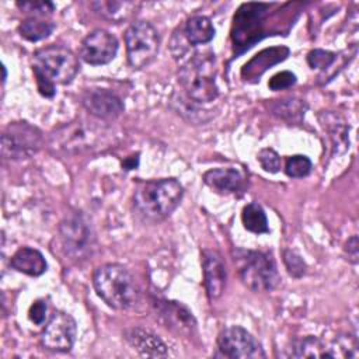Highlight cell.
Instances as JSON below:
<instances>
[{"instance_id": "obj_6", "label": "cell", "mask_w": 359, "mask_h": 359, "mask_svg": "<svg viewBox=\"0 0 359 359\" xmlns=\"http://www.w3.org/2000/svg\"><path fill=\"white\" fill-rule=\"evenodd\" d=\"M34 74L46 79L52 84H67L79 72V59L67 48L50 45L34 55Z\"/></svg>"}, {"instance_id": "obj_1", "label": "cell", "mask_w": 359, "mask_h": 359, "mask_svg": "<svg viewBox=\"0 0 359 359\" xmlns=\"http://www.w3.org/2000/svg\"><path fill=\"white\" fill-rule=\"evenodd\" d=\"M184 195L182 185L175 178L150 180L140 182L133 194L135 209L149 220L170 216Z\"/></svg>"}, {"instance_id": "obj_10", "label": "cell", "mask_w": 359, "mask_h": 359, "mask_svg": "<svg viewBox=\"0 0 359 359\" xmlns=\"http://www.w3.org/2000/svg\"><path fill=\"white\" fill-rule=\"evenodd\" d=\"M219 351L231 359L265 358L259 342L243 327L231 325L224 328L217 338Z\"/></svg>"}, {"instance_id": "obj_25", "label": "cell", "mask_w": 359, "mask_h": 359, "mask_svg": "<svg viewBox=\"0 0 359 359\" xmlns=\"http://www.w3.org/2000/svg\"><path fill=\"white\" fill-rule=\"evenodd\" d=\"M306 104L302 100L296 98H285V100H276L271 104V109L275 115L280 116L282 119L290 121V122H300L304 116Z\"/></svg>"}, {"instance_id": "obj_33", "label": "cell", "mask_w": 359, "mask_h": 359, "mask_svg": "<svg viewBox=\"0 0 359 359\" xmlns=\"http://www.w3.org/2000/svg\"><path fill=\"white\" fill-rule=\"evenodd\" d=\"M46 311H48L46 303L43 300H35L29 307L28 317L32 323H35L36 325H41L46 318Z\"/></svg>"}, {"instance_id": "obj_8", "label": "cell", "mask_w": 359, "mask_h": 359, "mask_svg": "<svg viewBox=\"0 0 359 359\" xmlns=\"http://www.w3.org/2000/svg\"><path fill=\"white\" fill-rule=\"evenodd\" d=\"M272 4L261 3H245L233 18L231 38L234 48H238L237 55L251 48L264 35V20L265 14Z\"/></svg>"}, {"instance_id": "obj_14", "label": "cell", "mask_w": 359, "mask_h": 359, "mask_svg": "<svg viewBox=\"0 0 359 359\" xmlns=\"http://www.w3.org/2000/svg\"><path fill=\"white\" fill-rule=\"evenodd\" d=\"M81 105L97 119H115L125 107L122 100L107 88H87L81 94Z\"/></svg>"}, {"instance_id": "obj_13", "label": "cell", "mask_w": 359, "mask_h": 359, "mask_svg": "<svg viewBox=\"0 0 359 359\" xmlns=\"http://www.w3.org/2000/svg\"><path fill=\"white\" fill-rule=\"evenodd\" d=\"M60 237L69 255L83 257L93 244L91 229L81 215H72L60 223Z\"/></svg>"}, {"instance_id": "obj_16", "label": "cell", "mask_w": 359, "mask_h": 359, "mask_svg": "<svg viewBox=\"0 0 359 359\" xmlns=\"http://www.w3.org/2000/svg\"><path fill=\"white\" fill-rule=\"evenodd\" d=\"M125 338L129 345L143 356L160 358L168 355V346L165 345V342L149 330L132 327L125 331Z\"/></svg>"}, {"instance_id": "obj_22", "label": "cell", "mask_w": 359, "mask_h": 359, "mask_svg": "<svg viewBox=\"0 0 359 359\" xmlns=\"http://www.w3.org/2000/svg\"><path fill=\"white\" fill-rule=\"evenodd\" d=\"M91 7L94 11L111 21L119 22L129 18L137 7V3L133 1H116V0H101L93 1Z\"/></svg>"}, {"instance_id": "obj_20", "label": "cell", "mask_w": 359, "mask_h": 359, "mask_svg": "<svg viewBox=\"0 0 359 359\" xmlns=\"http://www.w3.org/2000/svg\"><path fill=\"white\" fill-rule=\"evenodd\" d=\"M289 55L287 48H271L259 52L252 57L243 69V76L245 80L259 77L268 67L276 65L278 62L283 60Z\"/></svg>"}, {"instance_id": "obj_2", "label": "cell", "mask_w": 359, "mask_h": 359, "mask_svg": "<svg viewBox=\"0 0 359 359\" xmlns=\"http://www.w3.org/2000/svg\"><path fill=\"white\" fill-rule=\"evenodd\" d=\"M93 285L97 294L116 310L133 307L140 297V289L133 275L119 264L98 266L93 275Z\"/></svg>"}, {"instance_id": "obj_28", "label": "cell", "mask_w": 359, "mask_h": 359, "mask_svg": "<svg viewBox=\"0 0 359 359\" xmlns=\"http://www.w3.org/2000/svg\"><path fill=\"white\" fill-rule=\"evenodd\" d=\"M335 57L337 55L334 52L324 49H313L307 55V63L313 69H327L334 63Z\"/></svg>"}, {"instance_id": "obj_24", "label": "cell", "mask_w": 359, "mask_h": 359, "mask_svg": "<svg viewBox=\"0 0 359 359\" xmlns=\"http://www.w3.org/2000/svg\"><path fill=\"white\" fill-rule=\"evenodd\" d=\"M241 220H243L244 227L251 233L262 234V233L269 231L266 215H265L262 206L258 205L257 202H251L244 206L243 213H241Z\"/></svg>"}, {"instance_id": "obj_19", "label": "cell", "mask_w": 359, "mask_h": 359, "mask_svg": "<svg viewBox=\"0 0 359 359\" xmlns=\"http://www.w3.org/2000/svg\"><path fill=\"white\" fill-rule=\"evenodd\" d=\"M10 265L15 271L29 276H39L48 268L45 257L38 250L31 247H21L17 250V252L11 257Z\"/></svg>"}, {"instance_id": "obj_23", "label": "cell", "mask_w": 359, "mask_h": 359, "mask_svg": "<svg viewBox=\"0 0 359 359\" xmlns=\"http://www.w3.org/2000/svg\"><path fill=\"white\" fill-rule=\"evenodd\" d=\"M53 28L55 24L49 20H45L42 17H28L20 24L18 31L22 38L31 42H36L48 38L52 34Z\"/></svg>"}, {"instance_id": "obj_35", "label": "cell", "mask_w": 359, "mask_h": 359, "mask_svg": "<svg viewBox=\"0 0 359 359\" xmlns=\"http://www.w3.org/2000/svg\"><path fill=\"white\" fill-rule=\"evenodd\" d=\"M6 76H7V73H6V66H3V81L6 80Z\"/></svg>"}, {"instance_id": "obj_27", "label": "cell", "mask_w": 359, "mask_h": 359, "mask_svg": "<svg viewBox=\"0 0 359 359\" xmlns=\"http://www.w3.org/2000/svg\"><path fill=\"white\" fill-rule=\"evenodd\" d=\"M311 171V161L307 156L294 154L286 158L285 172L292 178H302L309 175Z\"/></svg>"}, {"instance_id": "obj_30", "label": "cell", "mask_w": 359, "mask_h": 359, "mask_svg": "<svg viewBox=\"0 0 359 359\" xmlns=\"http://www.w3.org/2000/svg\"><path fill=\"white\" fill-rule=\"evenodd\" d=\"M17 6L24 11L29 13L31 17H42L46 14H50L55 10L53 3L50 1H20Z\"/></svg>"}, {"instance_id": "obj_32", "label": "cell", "mask_w": 359, "mask_h": 359, "mask_svg": "<svg viewBox=\"0 0 359 359\" xmlns=\"http://www.w3.org/2000/svg\"><path fill=\"white\" fill-rule=\"evenodd\" d=\"M296 83V76L292 72H279L276 74H273L269 81H268V87L273 91L278 90H283V88H289Z\"/></svg>"}, {"instance_id": "obj_31", "label": "cell", "mask_w": 359, "mask_h": 359, "mask_svg": "<svg viewBox=\"0 0 359 359\" xmlns=\"http://www.w3.org/2000/svg\"><path fill=\"white\" fill-rule=\"evenodd\" d=\"M258 161L268 172H278L280 168V157L273 149H262L258 153Z\"/></svg>"}, {"instance_id": "obj_17", "label": "cell", "mask_w": 359, "mask_h": 359, "mask_svg": "<svg viewBox=\"0 0 359 359\" xmlns=\"http://www.w3.org/2000/svg\"><path fill=\"white\" fill-rule=\"evenodd\" d=\"M203 182L217 194H234L243 189L244 175L237 168H213L203 174Z\"/></svg>"}, {"instance_id": "obj_4", "label": "cell", "mask_w": 359, "mask_h": 359, "mask_svg": "<svg viewBox=\"0 0 359 359\" xmlns=\"http://www.w3.org/2000/svg\"><path fill=\"white\" fill-rule=\"evenodd\" d=\"M178 80L187 97L195 102H210L219 91L216 86V60L212 52L195 53L178 72Z\"/></svg>"}, {"instance_id": "obj_26", "label": "cell", "mask_w": 359, "mask_h": 359, "mask_svg": "<svg viewBox=\"0 0 359 359\" xmlns=\"http://www.w3.org/2000/svg\"><path fill=\"white\" fill-rule=\"evenodd\" d=\"M290 355L296 358H332L331 349L314 337H306L297 341Z\"/></svg>"}, {"instance_id": "obj_18", "label": "cell", "mask_w": 359, "mask_h": 359, "mask_svg": "<svg viewBox=\"0 0 359 359\" xmlns=\"http://www.w3.org/2000/svg\"><path fill=\"white\" fill-rule=\"evenodd\" d=\"M158 313L165 320L167 327H171L178 332H192V328H195L192 313L178 302H161Z\"/></svg>"}, {"instance_id": "obj_5", "label": "cell", "mask_w": 359, "mask_h": 359, "mask_svg": "<svg viewBox=\"0 0 359 359\" xmlns=\"http://www.w3.org/2000/svg\"><path fill=\"white\" fill-rule=\"evenodd\" d=\"M234 259L243 283L252 292H269L280 282L276 264L268 252L240 250Z\"/></svg>"}, {"instance_id": "obj_11", "label": "cell", "mask_w": 359, "mask_h": 359, "mask_svg": "<svg viewBox=\"0 0 359 359\" xmlns=\"http://www.w3.org/2000/svg\"><path fill=\"white\" fill-rule=\"evenodd\" d=\"M76 334V320L69 313L56 311L41 335V344L49 351L69 352L74 345Z\"/></svg>"}, {"instance_id": "obj_29", "label": "cell", "mask_w": 359, "mask_h": 359, "mask_svg": "<svg viewBox=\"0 0 359 359\" xmlns=\"http://www.w3.org/2000/svg\"><path fill=\"white\" fill-rule=\"evenodd\" d=\"M283 262L286 265V269L287 272L294 276V278H300L306 273V264L303 261V258L296 254L294 251H290V250H286L283 252Z\"/></svg>"}, {"instance_id": "obj_21", "label": "cell", "mask_w": 359, "mask_h": 359, "mask_svg": "<svg viewBox=\"0 0 359 359\" xmlns=\"http://www.w3.org/2000/svg\"><path fill=\"white\" fill-rule=\"evenodd\" d=\"M184 34L191 45H203L213 39L215 27L205 15H194L187 20Z\"/></svg>"}, {"instance_id": "obj_15", "label": "cell", "mask_w": 359, "mask_h": 359, "mask_svg": "<svg viewBox=\"0 0 359 359\" xmlns=\"http://www.w3.org/2000/svg\"><path fill=\"white\" fill-rule=\"evenodd\" d=\"M202 266L208 297L210 300L220 297L226 286V268L222 257L213 250H205L202 252Z\"/></svg>"}, {"instance_id": "obj_12", "label": "cell", "mask_w": 359, "mask_h": 359, "mask_svg": "<svg viewBox=\"0 0 359 359\" xmlns=\"http://www.w3.org/2000/svg\"><path fill=\"white\" fill-rule=\"evenodd\" d=\"M118 52L116 38L105 29L91 31L81 42L80 56L88 65H107Z\"/></svg>"}, {"instance_id": "obj_9", "label": "cell", "mask_w": 359, "mask_h": 359, "mask_svg": "<svg viewBox=\"0 0 359 359\" xmlns=\"http://www.w3.org/2000/svg\"><path fill=\"white\" fill-rule=\"evenodd\" d=\"M43 144L42 132L28 122H13L1 135V154L4 158L22 160L35 154Z\"/></svg>"}, {"instance_id": "obj_7", "label": "cell", "mask_w": 359, "mask_h": 359, "mask_svg": "<svg viewBox=\"0 0 359 359\" xmlns=\"http://www.w3.org/2000/svg\"><path fill=\"white\" fill-rule=\"evenodd\" d=\"M125 45L130 67L143 69L156 59L160 48V36L150 22L136 21L125 32Z\"/></svg>"}, {"instance_id": "obj_34", "label": "cell", "mask_w": 359, "mask_h": 359, "mask_svg": "<svg viewBox=\"0 0 359 359\" xmlns=\"http://www.w3.org/2000/svg\"><path fill=\"white\" fill-rule=\"evenodd\" d=\"M346 252H348V258L356 264L358 262V255H359V248H358V237L352 236L348 243H346Z\"/></svg>"}, {"instance_id": "obj_3", "label": "cell", "mask_w": 359, "mask_h": 359, "mask_svg": "<svg viewBox=\"0 0 359 359\" xmlns=\"http://www.w3.org/2000/svg\"><path fill=\"white\" fill-rule=\"evenodd\" d=\"M108 132L97 121L76 119L50 133L49 146L60 154L74 156L98 149L107 140Z\"/></svg>"}]
</instances>
